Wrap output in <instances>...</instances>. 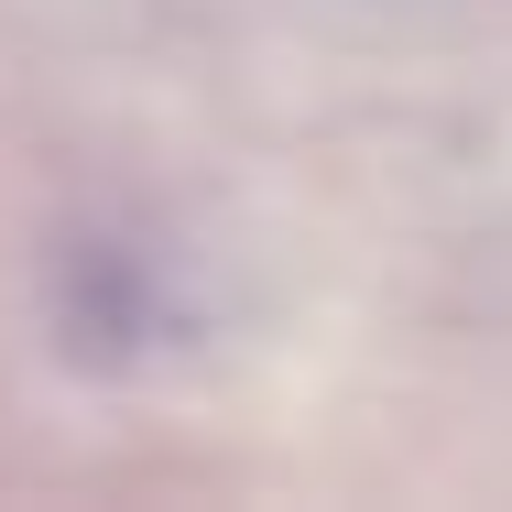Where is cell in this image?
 <instances>
[{
  "mask_svg": "<svg viewBox=\"0 0 512 512\" xmlns=\"http://www.w3.org/2000/svg\"><path fill=\"white\" fill-rule=\"evenodd\" d=\"M55 327H66L77 360H120V349H153V338L175 327V306H164V284H153L131 251L77 240L66 273H55Z\"/></svg>",
  "mask_w": 512,
  "mask_h": 512,
  "instance_id": "obj_1",
  "label": "cell"
}]
</instances>
